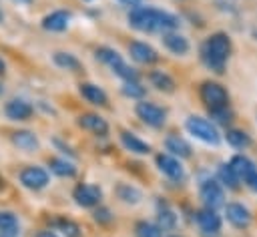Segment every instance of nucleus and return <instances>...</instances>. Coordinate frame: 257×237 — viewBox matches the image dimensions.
<instances>
[{"instance_id": "nucleus-33", "label": "nucleus", "mask_w": 257, "mask_h": 237, "mask_svg": "<svg viewBox=\"0 0 257 237\" xmlns=\"http://www.w3.org/2000/svg\"><path fill=\"white\" fill-rule=\"evenodd\" d=\"M54 225H56V229L62 231L66 237H80V227H78V223H74L72 219L58 217V219L54 221Z\"/></svg>"}, {"instance_id": "nucleus-14", "label": "nucleus", "mask_w": 257, "mask_h": 237, "mask_svg": "<svg viewBox=\"0 0 257 237\" xmlns=\"http://www.w3.org/2000/svg\"><path fill=\"white\" fill-rule=\"evenodd\" d=\"M72 14L68 10H52L50 14H46L42 18V28L48 32H62L68 28Z\"/></svg>"}, {"instance_id": "nucleus-7", "label": "nucleus", "mask_w": 257, "mask_h": 237, "mask_svg": "<svg viewBox=\"0 0 257 237\" xmlns=\"http://www.w3.org/2000/svg\"><path fill=\"white\" fill-rule=\"evenodd\" d=\"M199 195H201L205 207H211V209L225 207V191L217 179H205L199 187Z\"/></svg>"}, {"instance_id": "nucleus-36", "label": "nucleus", "mask_w": 257, "mask_h": 237, "mask_svg": "<svg viewBox=\"0 0 257 237\" xmlns=\"http://www.w3.org/2000/svg\"><path fill=\"white\" fill-rule=\"evenodd\" d=\"M245 185H247L251 191H255V193H257V173H255V175H253V177H251V179H249Z\"/></svg>"}, {"instance_id": "nucleus-10", "label": "nucleus", "mask_w": 257, "mask_h": 237, "mask_svg": "<svg viewBox=\"0 0 257 237\" xmlns=\"http://www.w3.org/2000/svg\"><path fill=\"white\" fill-rule=\"evenodd\" d=\"M20 183L30 191H40L48 185V173L40 167H34V165L24 167L20 171Z\"/></svg>"}, {"instance_id": "nucleus-27", "label": "nucleus", "mask_w": 257, "mask_h": 237, "mask_svg": "<svg viewBox=\"0 0 257 237\" xmlns=\"http://www.w3.org/2000/svg\"><path fill=\"white\" fill-rule=\"evenodd\" d=\"M52 60H54L56 66H60V68H64V70H78V68H80V60H78L74 54H70V52L58 50V52L52 54Z\"/></svg>"}, {"instance_id": "nucleus-2", "label": "nucleus", "mask_w": 257, "mask_h": 237, "mask_svg": "<svg viewBox=\"0 0 257 237\" xmlns=\"http://www.w3.org/2000/svg\"><path fill=\"white\" fill-rule=\"evenodd\" d=\"M229 54H231V38L225 32L211 34L203 42V46H201V60H203V64L209 70L217 72V74H221L225 70Z\"/></svg>"}, {"instance_id": "nucleus-17", "label": "nucleus", "mask_w": 257, "mask_h": 237, "mask_svg": "<svg viewBox=\"0 0 257 237\" xmlns=\"http://www.w3.org/2000/svg\"><path fill=\"white\" fill-rule=\"evenodd\" d=\"M78 92L82 94V98L94 106H106L108 102V96L106 92L98 86V84H92V82H80L78 84Z\"/></svg>"}, {"instance_id": "nucleus-41", "label": "nucleus", "mask_w": 257, "mask_h": 237, "mask_svg": "<svg viewBox=\"0 0 257 237\" xmlns=\"http://www.w3.org/2000/svg\"><path fill=\"white\" fill-rule=\"evenodd\" d=\"M2 187H4V181H2V177H0V189H2Z\"/></svg>"}, {"instance_id": "nucleus-42", "label": "nucleus", "mask_w": 257, "mask_h": 237, "mask_svg": "<svg viewBox=\"0 0 257 237\" xmlns=\"http://www.w3.org/2000/svg\"><path fill=\"white\" fill-rule=\"evenodd\" d=\"M2 90H4V88H2V84H0V94H2Z\"/></svg>"}, {"instance_id": "nucleus-23", "label": "nucleus", "mask_w": 257, "mask_h": 237, "mask_svg": "<svg viewBox=\"0 0 257 237\" xmlns=\"http://www.w3.org/2000/svg\"><path fill=\"white\" fill-rule=\"evenodd\" d=\"M12 143L22 151H36L38 149V137L32 131H16L12 133Z\"/></svg>"}, {"instance_id": "nucleus-22", "label": "nucleus", "mask_w": 257, "mask_h": 237, "mask_svg": "<svg viewBox=\"0 0 257 237\" xmlns=\"http://www.w3.org/2000/svg\"><path fill=\"white\" fill-rule=\"evenodd\" d=\"M217 181L221 183V185H225L227 189H239V183H241V179L237 177V173L233 171V167H231V163H221L219 165V169H217Z\"/></svg>"}, {"instance_id": "nucleus-26", "label": "nucleus", "mask_w": 257, "mask_h": 237, "mask_svg": "<svg viewBox=\"0 0 257 237\" xmlns=\"http://www.w3.org/2000/svg\"><path fill=\"white\" fill-rule=\"evenodd\" d=\"M48 167H50V171H52L54 175H58V177H74V173H76V167H74L70 161L58 159V157L50 159V161H48Z\"/></svg>"}, {"instance_id": "nucleus-9", "label": "nucleus", "mask_w": 257, "mask_h": 237, "mask_svg": "<svg viewBox=\"0 0 257 237\" xmlns=\"http://www.w3.org/2000/svg\"><path fill=\"white\" fill-rule=\"evenodd\" d=\"M72 199H74L76 205H80V207H98V205H100V199H102V191H100L98 185L80 183V185L74 187Z\"/></svg>"}, {"instance_id": "nucleus-15", "label": "nucleus", "mask_w": 257, "mask_h": 237, "mask_svg": "<svg viewBox=\"0 0 257 237\" xmlns=\"http://www.w3.org/2000/svg\"><path fill=\"white\" fill-rule=\"evenodd\" d=\"M78 127L96 135V137H104L108 133V123L100 116V114H94V112H84L78 116Z\"/></svg>"}, {"instance_id": "nucleus-40", "label": "nucleus", "mask_w": 257, "mask_h": 237, "mask_svg": "<svg viewBox=\"0 0 257 237\" xmlns=\"http://www.w3.org/2000/svg\"><path fill=\"white\" fill-rule=\"evenodd\" d=\"M12 2H18V4H30L32 0H12Z\"/></svg>"}, {"instance_id": "nucleus-25", "label": "nucleus", "mask_w": 257, "mask_h": 237, "mask_svg": "<svg viewBox=\"0 0 257 237\" xmlns=\"http://www.w3.org/2000/svg\"><path fill=\"white\" fill-rule=\"evenodd\" d=\"M225 141L233 149H247L251 145V137L241 129H227L225 131Z\"/></svg>"}, {"instance_id": "nucleus-24", "label": "nucleus", "mask_w": 257, "mask_h": 237, "mask_svg": "<svg viewBox=\"0 0 257 237\" xmlns=\"http://www.w3.org/2000/svg\"><path fill=\"white\" fill-rule=\"evenodd\" d=\"M149 80L161 92H173L175 90V80L165 70H151L149 72Z\"/></svg>"}, {"instance_id": "nucleus-43", "label": "nucleus", "mask_w": 257, "mask_h": 237, "mask_svg": "<svg viewBox=\"0 0 257 237\" xmlns=\"http://www.w3.org/2000/svg\"><path fill=\"white\" fill-rule=\"evenodd\" d=\"M0 22H2V12H0Z\"/></svg>"}, {"instance_id": "nucleus-16", "label": "nucleus", "mask_w": 257, "mask_h": 237, "mask_svg": "<svg viewBox=\"0 0 257 237\" xmlns=\"http://www.w3.org/2000/svg\"><path fill=\"white\" fill-rule=\"evenodd\" d=\"M4 112H6V116H8L10 121H28V118L32 116L34 108H32L30 102H26V100H22V98H12V100L6 102Z\"/></svg>"}, {"instance_id": "nucleus-20", "label": "nucleus", "mask_w": 257, "mask_h": 237, "mask_svg": "<svg viewBox=\"0 0 257 237\" xmlns=\"http://www.w3.org/2000/svg\"><path fill=\"white\" fill-rule=\"evenodd\" d=\"M120 143H122V147H124L126 151H131V153H135V155H149V153H151V145L145 143L143 139H139L137 135L128 133V131H122V133H120Z\"/></svg>"}, {"instance_id": "nucleus-38", "label": "nucleus", "mask_w": 257, "mask_h": 237, "mask_svg": "<svg viewBox=\"0 0 257 237\" xmlns=\"http://www.w3.org/2000/svg\"><path fill=\"white\" fill-rule=\"evenodd\" d=\"M122 4H126V6H133V8H137V6H141V0H120Z\"/></svg>"}, {"instance_id": "nucleus-32", "label": "nucleus", "mask_w": 257, "mask_h": 237, "mask_svg": "<svg viewBox=\"0 0 257 237\" xmlns=\"http://www.w3.org/2000/svg\"><path fill=\"white\" fill-rule=\"evenodd\" d=\"M16 229H18L16 215L10 213V211H0V233L12 235V233H16Z\"/></svg>"}, {"instance_id": "nucleus-37", "label": "nucleus", "mask_w": 257, "mask_h": 237, "mask_svg": "<svg viewBox=\"0 0 257 237\" xmlns=\"http://www.w3.org/2000/svg\"><path fill=\"white\" fill-rule=\"evenodd\" d=\"M36 237H58V235H56L54 231H38Z\"/></svg>"}, {"instance_id": "nucleus-18", "label": "nucleus", "mask_w": 257, "mask_h": 237, "mask_svg": "<svg viewBox=\"0 0 257 237\" xmlns=\"http://www.w3.org/2000/svg\"><path fill=\"white\" fill-rule=\"evenodd\" d=\"M163 44H165V48H167L169 52H173V54H177V56L187 54L189 48H191V46H189V40H187L183 34L173 32V30L163 32Z\"/></svg>"}, {"instance_id": "nucleus-5", "label": "nucleus", "mask_w": 257, "mask_h": 237, "mask_svg": "<svg viewBox=\"0 0 257 237\" xmlns=\"http://www.w3.org/2000/svg\"><path fill=\"white\" fill-rule=\"evenodd\" d=\"M199 96L203 100V104L207 106V110L211 108H221V106H229V92L223 84L215 82V80H205L199 88Z\"/></svg>"}, {"instance_id": "nucleus-21", "label": "nucleus", "mask_w": 257, "mask_h": 237, "mask_svg": "<svg viewBox=\"0 0 257 237\" xmlns=\"http://www.w3.org/2000/svg\"><path fill=\"white\" fill-rule=\"evenodd\" d=\"M165 149H167L169 155H173V157H177V159H187V157H191V147H189V143H187L185 139H181L179 135L167 137V139H165Z\"/></svg>"}, {"instance_id": "nucleus-44", "label": "nucleus", "mask_w": 257, "mask_h": 237, "mask_svg": "<svg viewBox=\"0 0 257 237\" xmlns=\"http://www.w3.org/2000/svg\"><path fill=\"white\" fill-rule=\"evenodd\" d=\"M86 2H88V0H86Z\"/></svg>"}, {"instance_id": "nucleus-4", "label": "nucleus", "mask_w": 257, "mask_h": 237, "mask_svg": "<svg viewBox=\"0 0 257 237\" xmlns=\"http://www.w3.org/2000/svg\"><path fill=\"white\" fill-rule=\"evenodd\" d=\"M96 58H98L102 64H106L108 68H112V72H114L116 76H120L122 80H137V78H139L137 72L122 60V56H120L116 50L108 48V46L96 48Z\"/></svg>"}, {"instance_id": "nucleus-34", "label": "nucleus", "mask_w": 257, "mask_h": 237, "mask_svg": "<svg viewBox=\"0 0 257 237\" xmlns=\"http://www.w3.org/2000/svg\"><path fill=\"white\" fill-rule=\"evenodd\" d=\"M122 94L128 96V98H143L147 94V88L139 82V80H124L122 82Z\"/></svg>"}, {"instance_id": "nucleus-6", "label": "nucleus", "mask_w": 257, "mask_h": 237, "mask_svg": "<svg viewBox=\"0 0 257 237\" xmlns=\"http://www.w3.org/2000/svg\"><path fill=\"white\" fill-rule=\"evenodd\" d=\"M135 112H137V116H139L145 125H149V127H153V129L163 127L165 121H167V110L161 108V106L155 104V102H149V100H141V102H137Z\"/></svg>"}, {"instance_id": "nucleus-12", "label": "nucleus", "mask_w": 257, "mask_h": 237, "mask_svg": "<svg viewBox=\"0 0 257 237\" xmlns=\"http://www.w3.org/2000/svg\"><path fill=\"white\" fill-rule=\"evenodd\" d=\"M225 219L235 229H247L251 225V211L241 203H227L225 205Z\"/></svg>"}, {"instance_id": "nucleus-13", "label": "nucleus", "mask_w": 257, "mask_h": 237, "mask_svg": "<svg viewBox=\"0 0 257 237\" xmlns=\"http://www.w3.org/2000/svg\"><path fill=\"white\" fill-rule=\"evenodd\" d=\"M128 52H131V58L137 60L139 64H155L159 60L157 50L151 44L141 42V40H133L128 44Z\"/></svg>"}, {"instance_id": "nucleus-30", "label": "nucleus", "mask_w": 257, "mask_h": 237, "mask_svg": "<svg viewBox=\"0 0 257 237\" xmlns=\"http://www.w3.org/2000/svg\"><path fill=\"white\" fill-rule=\"evenodd\" d=\"M135 235L137 237H163V229L151 221H137Z\"/></svg>"}, {"instance_id": "nucleus-19", "label": "nucleus", "mask_w": 257, "mask_h": 237, "mask_svg": "<svg viewBox=\"0 0 257 237\" xmlns=\"http://www.w3.org/2000/svg\"><path fill=\"white\" fill-rule=\"evenodd\" d=\"M231 167H233V171L237 173V177L243 181V183H247L255 173H257V167H255V163L249 159V157H245V155H235L231 161Z\"/></svg>"}, {"instance_id": "nucleus-31", "label": "nucleus", "mask_w": 257, "mask_h": 237, "mask_svg": "<svg viewBox=\"0 0 257 237\" xmlns=\"http://www.w3.org/2000/svg\"><path fill=\"white\" fill-rule=\"evenodd\" d=\"M209 116L213 118V123H217V125H223V127H229V125L233 123V118H235V114H233V110H231L229 106L211 108V110H209Z\"/></svg>"}, {"instance_id": "nucleus-39", "label": "nucleus", "mask_w": 257, "mask_h": 237, "mask_svg": "<svg viewBox=\"0 0 257 237\" xmlns=\"http://www.w3.org/2000/svg\"><path fill=\"white\" fill-rule=\"evenodd\" d=\"M6 72V64H4V60L0 58V74H4Z\"/></svg>"}, {"instance_id": "nucleus-1", "label": "nucleus", "mask_w": 257, "mask_h": 237, "mask_svg": "<svg viewBox=\"0 0 257 237\" xmlns=\"http://www.w3.org/2000/svg\"><path fill=\"white\" fill-rule=\"evenodd\" d=\"M128 24L141 32H169L179 26V18L153 6H137L128 12Z\"/></svg>"}, {"instance_id": "nucleus-3", "label": "nucleus", "mask_w": 257, "mask_h": 237, "mask_svg": "<svg viewBox=\"0 0 257 237\" xmlns=\"http://www.w3.org/2000/svg\"><path fill=\"white\" fill-rule=\"evenodd\" d=\"M185 129L199 141H203L205 145H219L221 143V135L215 127L213 121H207L203 116H197V114H191L187 121H185Z\"/></svg>"}, {"instance_id": "nucleus-11", "label": "nucleus", "mask_w": 257, "mask_h": 237, "mask_svg": "<svg viewBox=\"0 0 257 237\" xmlns=\"http://www.w3.org/2000/svg\"><path fill=\"white\" fill-rule=\"evenodd\" d=\"M157 167H159V171H161L165 177H169V179H173V181H183V177H185V169H183L181 161H179L177 157L169 155V153L157 155Z\"/></svg>"}, {"instance_id": "nucleus-35", "label": "nucleus", "mask_w": 257, "mask_h": 237, "mask_svg": "<svg viewBox=\"0 0 257 237\" xmlns=\"http://www.w3.org/2000/svg\"><path fill=\"white\" fill-rule=\"evenodd\" d=\"M92 217H94V221L100 223V225H108V223L112 221V213H110V209H108V207H102V205H98V207L94 209Z\"/></svg>"}, {"instance_id": "nucleus-8", "label": "nucleus", "mask_w": 257, "mask_h": 237, "mask_svg": "<svg viewBox=\"0 0 257 237\" xmlns=\"http://www.w3.org/2000/svg\"><path fill=\"white\" fill-rule=\"evenodd\" d=\"M197 219V225H199V231L203 237H219L221 233V217L215 209L211 207H203L201 211H197L195 215Z\"/></svg>"}, {"instance_id": "nucleus-29", "label": "nucleus", "mask_w": 257, "mask_h": 237, "mask_svg": "<svg viewBox=\"0 0 257 237\" xmlns=\"http://www.w3.org/2000/svg\"><path fill=\"white\" fill-rule=\"evenodd\" d=\"M157 219H159V227H161L163 231H171V229H175V225H177V215H175V211H173L171 207H167V205L159 207Z\"/></svg>"}, {"instance_id": "nucleus-28", "label": "nucleus", "mask_w": 257, "mask_h": 237, "mask_svg": "<svg viewBox=\"0 0 257 237\" xmlns=\"http://www.w3.org/2000/svg\"><path fill=\"white\" fill-rule=\"evenodd\" d=\"M116 197H118L120 201H124V203L135 205V203H139V201L143 199V193H141L137 187L128 185V183H120V185L116 187Z\"/></svg>"}]
</instances>
